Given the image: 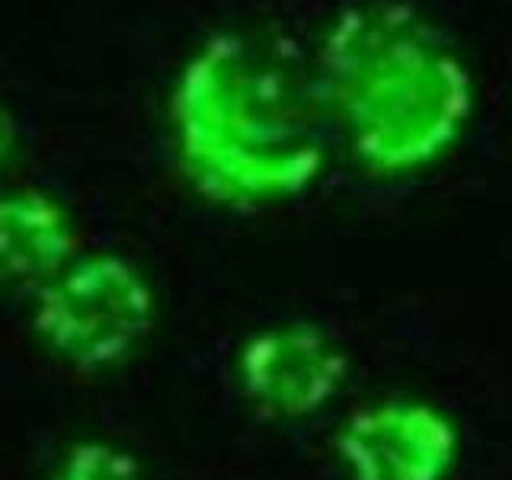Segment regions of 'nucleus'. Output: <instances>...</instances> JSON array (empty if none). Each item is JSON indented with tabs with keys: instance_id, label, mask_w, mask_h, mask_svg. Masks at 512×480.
<instances>
[{
	"instance_id": "f03ea898",
	"label": "nucleus",
	"mask_w": 512,
	"mask_h": 480,
	"mask_svg": "<svg viewBox=\"0 0 512 480\" xmlns=\"http://www.w3.org/2000/svg\"><path fill=\"white\" fill-rule=\"evenodd\" d=\"M330 128L365 170L429 164L471 112V80L420 13L375 0L343 13L317 58Z\"/></svg>"
},
{
	"instance_id": "f257e3e1",
	"label": "nucleus",
	"mask_w": 512,
	"mask_h": 480,
	"mask_svg": "<svg viewBox=\"0 0 512 480\" xmlns=\"http://www.w3.org/2000/svg\"><path fill=\"white\" fill-rule=\"evenodd\" d=\"M173 132L202 196L263 205L317 180L333 128L317 74L292 48L231 32L186 64L173 93Z\"/></svg>"
},
{
	"instance_id": "0eeeda50",
	"label": "nucleus",
	"mask_w": 512,
	"mask_h": 480,
	"mask_svg": "<svg viewBox=\"0 0 512 480\" xmlns=\"http://www.w3.org/2000/svg\"><path fill=\"white\" fill-rule=\"evenodd\" d=\"M55 480H144V471L119 445L80 442L64 455Z\"/></svg>"
},
{
	"instance_id": "7ed1b4c3",
	"label": "nucleus",
	"mask_w": 512,
	"mask_h": 480,
	"mask_svg": "<svg viewBox=\"0 0 512 480\" xmlns=\"http://www.w3.org/2000/svg\"><path fill=\"white\" fill-rule=\"evenodd\" d=\"M36 327L45 349L84 372L125 362L154 327V292L135 263L87 253L36 288Z\"/></svg>"
},
{
	"instance_id": "423d86ee",
	"label": "nucleus",
	"mask_w": 512,
	"mask_h": 480,
	"mask_svg": "<svg viewBox=\"0 0 512 480\" xmlns=\"http://www.w3.org/2000/svg\"><path fill=\"white\" fill-rule=\"evenodd\" d=\"M77 256L74 221L42 189L0 196V282L45 285Z\"/></svg>"
},
{
	"instance_id": "20e7f679",
	"label": "nucleus",
	"mask_w": 512,
	"mask_h": 480,
	"mask_svg": "<svg viewBox=\"0 0 512 480\" xmlns=\"http://www.w3.org/2000/svg\"><path fill=\"white\" fill-rule=\"evenodd\" d=\"M336 448L352 480H448L458 429L426 400L391 397L352 416Z\"/></svg>"
},
{
	"instance_id": "39448f33",
	"label": "nucleus",
	"mask_w": 512,
	"mask_h": 480,
	"mask_svg": "<svg viewBox=\"0 0 512 480\" xmlns=\"http://www.w3.org/2000/svg\"><path fill=\"white\" fill-rule=\"evenodd\" d=\"M250 404L272 420H301L343 391L346 356L311 324H279L250 336L237 362Z\"/></svg>"
},
{
	"instance_id": "6e6552de",
	"label": "nucleus",
	"mask_w": 512,
	"mask_h": 480,
	"mask_svg": "<svg viewBox=\"0 0 512 480\" xmlns=\"http://www.w3.org/2000/svg\"><path fill=\"white\" fill-rule=\"evenodd\" d=\"M10 151H13V122L7 112L0 109V164L10 157Z\"/></svg>"
}]
</instances>
